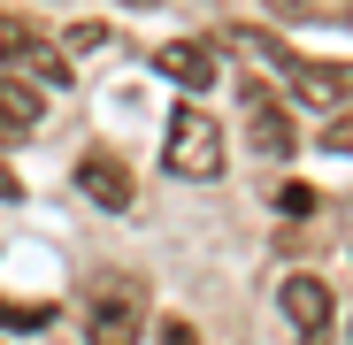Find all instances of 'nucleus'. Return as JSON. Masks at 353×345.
<instances>
[{"mask_svg":"<svg viewBox=\"0 0 353 345\" xmlns=\"http://www.w3.org/2000/svg\"><path fill=\"white\" fill-rule=\"evenodd\" d=\"M161 169L169 177H223V123L200 107V100H185L169 115V138H161Z\"/></svg>","mask_w":353,"mask_h":345,"instance_id":"f257e3e1","label":"nucleus"},{"mask_svg":"<svg viewBox=\"0 0 353 345\" xmlns=\"http://www.w3.org/2000/svg\"><path fill=\"white\" fill-rule=\"evenodd\" d=\"M139 330H146V292H139V284H100L92 315H85V337L92 345H131Z\"/></svg>","mask_w":353,"mask_h":345,"instance_id":"f03ea898","label":"nucleus"},{"mask_svg":"<svg viewBox=\"0 0 353 345\" xmlns=\"http://www.w3.org/2000/svg\"><path fill=\"white\" fill-rule=\"evenodd\" d=\"M276 307H284V322L300 330L307 345H323V337H330V307H338V300H330V284H323V276H284Z\"/></svg>","mask_w":353,"mask_h":345,"instance_id":"7ed1b4c3","label":"nucleus"},{"mask_svg":"<svg viewBox=\"0 0 353 345\" xmlns=\"http://www.w3.org/2000/svg\"><path fill=\"white\" fill-rule=\"evenodd\" d=\"M284 85H292V100H307V107H345L353 100V62H307V54H300V62H292L284 70Z\"/></svg>","mask_w":353,"mask_h":345,"instance_id":"20e7f679","label":"nucleus"},{"mask_svg":"<svg viewBox=\"0 0 353 345\" xmlns=\"http://www.w3.org/2000/svg\"><path fill=\"white\" fill-rule=\"evenodd\" d=\"M215 54H223V46H208V39H169V46L154 54V70H161L169 85H185V92H208V85H215Z\"/></svg>","mask_w":353,"mask_h":345,"instance_id":"39448f33","label":"nucleus"},{"mask_svg":"<svg viewBox=\"0 0 353 345\" xmlns=\"http://www.w3.org/2000/svg\"><path fill=\"white\" fill-rule=\"evenodd\" d=\"M77 192H85V200H100V207H115V215H123V207L139 200V185H131V169L115 161V154H100V146H92V154L77 161Z\"/></svg>","mask_w":353,"mask_h":345,"instance_id":"423d86ee","label":"nucleus"},{"mask_svg":"<svg viewBox=\"0 0 353 345\" xmlns=\"http://www.w3.org/2000/svg\"><path fill=\"white\" fill-rule=\"evenodd\" d=\"M239 107H246V138H254L261 154H292V123H284V100H276L269 85H246V92H239Z\"/></svg>","mask_w":353,"mask_h":345,"instance_id":"0eeeda50","label":"nucleus"},{"mask_svg":"<svg viewBox=\"0 0 353 345\" xmlns=\"http://www.w3.org/2000/svg\"><path fill=\"white\" fill-rule=\"evenodd\" d=\"M39 123H46V100H39V85H23V77H0V146L31 138Z\"/></svg>","mask_w":353,"mask_h":345,"instance_id":"6e6552de","label":"nucleus"},{"mask_svg":"<svg viewBox=\"0 0 353 345\" xmlns=\"http://www.w3.org/2000/svg\"><path fill=\"white\" fill-rule=\"evenodd\" d=\"M223 46H230V54H254L261 70H292V62H300V54H292L284 39H269V31H254V23H239V31H223Z\"/></svg>","mask_w":353,"mask_h":345,"instance_id":"1a4fd4ad","label":"nucleus"},{"mask_svg":"<svg viewBox=\"0 0 353 345\" xmlns=\"http://www.w3.org/2000/svg\"><path fill=\"white\" fill-rule=\"evenodd\" d=\"M292 23H353V0H276Z\"/></svg>","mask_w":353,"mask_h":345,"instance_id":"9d476101","label":"nucleus"},{"mask_svg":"<svg viewBox=\"0 0 353 345\" xmlns=\"http://www.w3.org/2000/svg\"><path fill=\"white\" fill-rule=\"evenodd\" d=\"M31 46H39V31H31L23 16H0V70H16Z\"/></svg>","mask_w":353,"mask_h":345,"instance_id":"9b49d317","label":"nucleus"},{"mask_svg":"<svg viewBox=\"0 0 353 345\" xmlns=\"http://www.w3.org/2000/svg\"><path fill=\"white\" fill-rule=\"evenodd\" d=\"M16 70H23V77H46V85H70V62H62V54H54L46 39H39V46L23 54V62H16Z\"/></svg>","mask_w":353,"mask_h":345,"instance_id":"f8f14e48","label":"nucleus"},{"mask_svg":"<svg viewBox=\"0 0 353 345\" xmlns=\"http://www.w3.org/2000/svg\"><path fill=\"white\" fill-rule=\"evenodd\" d=\"M0 322H8V330H46V307H23V300H0Z\"/></svg>","mask_w":353,"mask_h":345,"instance_id":"ddd939ff","label":"nucleus"},{"mask_svg":"<svg viewBox=\"0 0 353 345\" xmlns=\"http://www.w3.org/2000/svg\"><path fill=\"white\" fill-rule=\"evenodd\" d=\"M323 138H330V154H353V100H345V107H338V123H330V131H323Z\"/></svg>","mask_w":353,"mask_h":345,"instance_id":"4468645a","label":"nucleus"},{"mask_svg":"<svg viewBox=\"0 0 353 345\" xmlns=\"http://www.w3.org/2000/svg\"><path fill=\"white\" fill-rule=\"evenodd\" d=\"M16 192H23V185H16V169H8V161H0V200H16Z\"/></svg>","mask_w":353,"mask_h":345,"instance_id":"2eb2a0df","label":"nucleus"},{"mask_svg":"<svg viewBox=\"0 0 353 345\" xmlns=\"http://www.w3.org/2000/svg\"><path fill=\"white\" fill-rule=\"evenodd\" d=\"M161 345H192V330H185V322H169V330H161Z\"/></svg>","mask_w":353,"mask_h":345,"instance_id":"dca6fc26","label":"nucleus"}]
</instances>
